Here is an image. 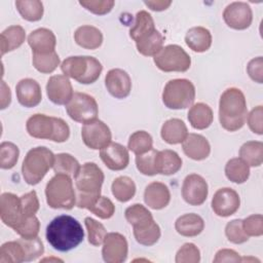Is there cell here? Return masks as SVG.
<instances>
[{"instance_id": "cell-1", "label": "cell", "mask_w": 263, "mask_h": 263, "mask_svg": "<svg viewBox=\"0 0 263 263\" xmlns=\"http://www.w3.org/2000/svg\"><path fill=\"white\" fill-rule=\"evenodd\" d=\"M84 237L81 224L72 216L61 215L46 227V239L57 251L68 252L79 246Z\"/></svg>"}, {"instance_id": "cell-2", "label": "cell", "mask_w": 263, "mask_h": 263, "mask_svg": "<svg viewBox=\"0 0 263 263\" xmlns=\"http://www.w3.org/2000/svg\"><path fill=\"white\" fill-rule=\"evenodd\" d=\"M104 173L95 162H85L75 176L76 205L79 209L90 208L101 196Z\"/></svg>"}, {"instance_id": "cell-3", "label": "cell", "mask_w": 263, "mask_h": 263, "mask_svg": "<svg viewBox=\"0 0 263 263\" xmlns=\"http://www.w3.org/2000/svg\"><path fill=\"white\" fill-rule=\"evenodd\" d=\"M248 116L247 101L243 92L230 87L224 90L219 102V120L221 126L228 132H236L246 123Z\"/></svg>"}, {"instance_id": "cell-4", "label": "cell", "mask_w": 263, "mask_h": 263, "mask_svg": "<svg viewBox=\"0 0 263 263\" xmlns=\"http://www.w3.org/2000/svg\"><path fill=\"white\" fill-rule=\"evenodd\" d=\"M26 128L33 138L50 140L57 143L66 142L70 137V127L65 120L41 113L29 117Z\"/></svg>"}, {"instance_id": "cell-5", "label": "cell", "mask_w": 263, "mask_h": 263, "mask_svg": "<svg viewBox=\"0 0 263 263\" xmlns=\"http://www.w3.org/2000/svg\"><path fill=\"white\" fill-rule=\"evenodd\" d=\"M62 72L79 83L90 84L96 82L103 66L99 60L89 55H75L65 59L61 65Z\"/></svg>"}, {"instance_id": "cell-6", "label": "cell", "mask_w": 263, "mask_h": 263, "mask_svg": "<svg viewBox=\"0 0 263 263\" xmlns=\"http://www.w3.org/2000/svg\"><path fill=\"white\" fill-rule=\"evenodd\" d=\"M55 155L46 147H35L28 151L23 164L22 174L29 185H37L53 166Z\"/></svg>"}, {"instance_id": "cell-7", "label": "cell", "mask_w": 263, "mask_h": 263, "mask_svg": "<svg viewBox=\"0 0 263 263\" xmlns=\"http://www.w3.org/2000/svg\"><path fill=\"white\" fill-rule=\"evenodd\" d=\"M45 196L51 209L71 210L76 205V192L71 177L55 174L46 184Z\"/></svg>"}, {"instance_id": "cell-8", "label": "cell", "mask_w": 263, "mask_h": 263, "mask_svg": "<svg viewBox=\"0 0 263 263\" xmlns=\"http://www.w3.org/2000/svg\"><path fill=\"white\" fill-rule=\"evenodd\" d=\"M194 100L195 87L188 79H172L165 84L162 91V102L168 109H186L193 104Z\"/></svg>"}, {"instance_id": "cell-9", "label": "cell", "mask_w": 263, "mask_h": 263, "mask_svg": "<svg viewBox=\"0 0 263 263\" xmlns=\"http://www.w3.org/2000/svg\"><path fill=\"white\" fill-rule=\"evenodd\" d=\"M156 67L163 72H186L191 65L190 55L179 45L168 44L153 58Z\"/></svg>"}, {"instance_id": "cell-10", "label": "cell", "mask_w": 263, "mask_h": 263, "mask_svg": "<svg viewBox=\"0 0 263 263\" xmlns=\"http://www.w3.org/2000/svg\"><path fill=\"white\" fill-rule=\"evenodd\" d=\"M66 111L71 119L85 124L97 119L99 107L93 97L84 92H74L66 105Z\"/></svg>"}, {"instance_id": "cell-11", "label": "cell", "mask_w": 263, "mask_h": 263, "mask_svg": "<svg viewBox=\"0 0 263 263\" xmlns=\"http://www.w3.org/2000/svg\"><path fill=\"white\" fill-rule=\"evenodd\" d=\"M81 137L85 146L92 150H101L111 143L112 134L106 123L96 119L82 126Z\"/></svg>"}, {"instance_id": "cell-12", "label": "cell", "mask_w": 263, "mask_h": 263, "mask_svg": "<svg viewBox=\"0 0 263 263\" xmlns=\"http://www.w3.org/2000/svg\"><path fill=\"white\" fill-rule=\"evenodd\" d=\"M0 217L2 222L13 230L26 220L18 196L10 192H4L1 194Z\"/></svg>"}, {"instance_id": "cell-13", "label": "cell", "mask_w": 263, "mask_h": 263, "mask_svg": "<svg viewBox=\"0 0 263 263\" xmlns=\"http://www.w3.org/2000/svg\"><path fill=\"white\" fill-rule=\"evenodd\" d=\"M126 238L118 232L107 233L103 241L102 257L106 263H122L127 257Z\"/></svg>"}, {"instance_id": "cell-14", "label": "cell", "mask_w": 263, "mask_h": 263, "mask_svg": "<svg viewBox=\"0 0 263 263\" xmlns=\"http://www.w3.org/2000/svg\"><path fill=\"white\" fill-rule=\"evenodd\" d=\"M223 20L228 27L234 30L248 29L253 21L251 6L241 1L232 2L223 11Z\"/></svg>"}, {"instance_id": "cell-15", "label": "cell", "mask_w": 263, "mask_h": 263, "mask_svg": "<svg viewBox=\"0 0 263 263\" xmlns=\"http://www.w3.org/2000/svg\"><path fill=\"white\" fill-rule=\"evenodd\" d=\"M209 193L206 181L197 174L188 175L182 185V196L190 205L202 204Z\"/></svg>"}, {"instance_id": "cell-16", "label": "cell", "mask_w": 263, "mask_h": 263, "mask_svg": "<svg viewBox=\"0 0 263 263\" xmlns=\"http://www.w3.org/2000/svg\"><path fill=\"white\" fill-rule=\"evenodd\" d=\"M239 204L240 198L238 193L229 187L218 189L212 199V209L219 217L233 215L239 209Z\"/></svg>"}, {"instance_id": "cell-17", "label": "cell", "mask_w": 263, "mask_h": 263, "mask_svg": "<svg viewBox=\"0 0 263 263\" xmlns=\"http://www.w3.org/2000/svg\"><path fill=\"white\" fill-rule=\"evenodd\" d=\"M46 93L49 101L55 105H67L74 95L71 81L66 75L49 77L46 84Z\"/></svg>"}, {"instance_id": "cell-18", "label": "cell", "mask_w": 263, "mask_h": 263, "mask_svg": "<svg viewBox=\"0 0 263 263\" xmlns=\"http://www.w3.org/2000/svg\"><path fill=\"white\" fill-rule=\"evenodd\" d=\"M100 157L105 165L111 171H122L129 162L128 150L121 144L111 142L101 149Z\"/></svg>"}, {"instance_id": "cell-19", "label": "cell", "mask_w": 263, "mask_h": 263, "mask_svg": "<svg viewBox=\"0 0 263 263\" xmlns=\"http://www.w3.org/2000/svg\"><path fill=\"white\" fill-rule=\"evenodd\" d=\"M105 85L109 93L116 99L126 98L132 90L129 75L122 69H111L105 77Z\"/></svg>"}, {"instance_id": "cell-20", "label": "cell", "mask_w": 263, "mask_h": 263, "mask_svg": "<svg viewBox=\"0 0 263 263\" xmlns=\"http://www.w3.org/2000/svg\"><path fill=\"white\" fill-rule=\"evenodd\" d=\"M15 92L18 103L27 108L37 106L42 100L41 87L39 83L32 78L20 80L15 86Z\"/></svg>"}, {"instance_id": "cell-21", "label": "cell", "mask_w": 263, "mask_h": 263, "mask_svg": "<svg viewBox=\"0 0 263 263\" xmlns=\"http://www.w3.org/2000/svg\"><path fill=\"white\" fill-rule=\"evenodd\" d=\"M28 44L32 48V53H50L55 51L57 39L53 32L46 28H39L30 33Z\"/></svg>"}, {"instance_id": "cell-22", "label": "cell", "mask_w": 263, "mask_h": 263, "mask_svg": "<svg viewBox=\"0 0 263 263\" xmlns=\"http://www.w3.org/2000/svg\"><path fill=\"white\" fill-rule=\"evenodd\" d=\"M184 153L193 160H203L211 153V146L209 141L201 135L188 134L182 142Z\"/></svg>"}, {"instance_id": "cell-23", "label": "cell", "mask_w": 263, "mask_h": 263, "mask_svg": "<svg viewBox=\"0 0 263 263\" xmlns=\"http://www.w3.org/2000/svg\"><path fill=\"white\" fill-rule=\"evenodd\" d=\"M171 200V192L168 187L161 182L150 183L144 191L145 203L153 210H161L165 208Z\"/></svg>"}, {"instance_id": "cell-24", "label": "cell", "mask_w": 263, "mask_h": 263, "mask_svg": "<svg viewBox=\"0 0 263 263\" xmlns=\"http://www.w3.org/2000/svg\"><path fill=\"white\" fill-rule=\"evenodd\" d=\"M155 31L156 29L151 14L146 10H140L136 14L134 25L129 29V36L136 43H138L147 39Z\"/></svg>"}, {"instance_id": "cell-25", "label": "cell", "mask_w": 263, "mask_h": 263, "mask_svg": "<svg viewBox=\"0 0 263 263\" xmlns=\"http://www.w3.org/2000/svg\"><path fill=\"white\" fill-rule=\"evenodd\" d=\"M212 34L204 27H193L185 35L186 45L195 52H204L212 45Z\"/></svg>"}, {"instance_id": "cell-26", "label": "cell", "mask_w": 263, "mask_h": 263, "mask_svg": "<svg viewBox=\"0 0 263 263\" xmlns=\"http://www.w3.org/2000/svg\"><path fill=\"white\" fill-rule=\"evenodd\" d=\"M204 228L203 219L197 214H185L179 217L175 222L176 231L186 237L197 236Z\"/></svg>"}, {"instance_id": "cell-27", "label": "cell", "mask_w": 263, "mask_h": 263, "mask_svg": "<svg viewBox=\"0 0 263 263\" xmlns=\"http://www.w3.org/2000/svg\"><path fill=\"white\" fill-rule=\"evenodd\" d=\"M182 166V159L173 150L165 149L157 151L155 157V167L157 174L170 176L176 174Z\"/></svg>"}, {"instance_id": "cell-28", "label": "cell", "mask_w": 263, "mask_h": 263, "mask_svg": "<svg viewBox=\"0 0 263 263\" xmlns=\"http://www.w3.org/2000/svg\"><path fill=\"white\" fill-rule=\"evenodd\" d=\"M161 138L171 145L182 143L188 135V129L183 120L179 118H171L161 126Z\"/></svg>"}, {"instance_id": "cell-29", "label": "cell", "mask_w": 263, "mask_h": 263, "mask_svg": "<svg viewBox=\"0 0 263 263\" xmlns=\"http://www.w3.org/2000/svg\"><path fill=\"white\" fill-rule=\"evenodd\" d=\"M76 43L85 49H97L103 43L102 32L93 26H81L74 33Z\"/></svg>"}, {"instance_id": "cell-30", "label": "cell", "mask_w": 263, "mask_h": 263, "mask_svg": "<svg viewBox=\"0 0 263 263\" xmlns=\"http://www.w3.org/2000/svg\"><path fill=\"white\" fill-rule=\"evenodd\" d=\"M26 39L25 29L18 25L6 28L0 35L1 55L18 48Z\"/></svg>"}, {"instance_id": "cell-31", "label": "cell", "mask_w": 263, "mask_h": 263, "mask_svg": "<svg viewBox=\"0 0 263 263\" xmlns=\"http://www.w3.org/2000/svg\"><path fill=\"white\" fill-rule=\"evenodd\" d=\"M188 120L191 126L195 129L208 128L214 119L213 110L204 103H197L191 106L188 111Z\"/></svg>"}, {"instance_id": "cell-32", "label": "cell", "mask_w": 263, "mask_h": 263, "mask_svg": "<svg viewBox=\"0 0 263 263\" xmlns=\"http://www.w3.org/2000/svg\"><path fill=\"white\" fill-rule=\"evenodd\" d=\"M124 216L134 229L146 228L154 222L152 214L141 203H135L128 206L124 212Z\"/></svg>"}, {"instance_id": "cell-33", "label": "cell", "mask_w": 263, "mask_h": 263, "mask_svg": "<svg viewBox=\"0 0 263 263\" xmlns=\"http://www.w3.org/2000/svg\"><path fill=\"white\" fill-rule=\"evenodd\" d=\"M239 158L249 166H260L263 162V143L260 141H248L239 149Z\"/></svg>"}, {"instance_id": "cell-34", "label": "cell", "mask_w": 263, "mask_h": 263, "mask_svg": "<svg viewBox=\"0 0 263 263\" xmlns=\"http://www.w3.org/2000/svg\"><path fill=\"white\" fill-rule=\"evenodd\" d=\"M225 175L229 181L241 184L250 177V166L241 158H231L225 165Z\"/></svg>"}, {"instance_id": "cell-35", "label": "cell", "mask_w": 263, "mask_h": 263, "mask_svg": "<svg viewBox=\"0 0 263 263\" xmlns=\"http://www.w3.org/2000/svg\"><path fill=\"white\" fill-rule=\"evenodd\" d=\"M111 190L112 194L118 201L126 202L135 196L136 184L129 177L120 176L113 181Z\"/></svg>"}, {"instance_id": "cell-36", "label": "cell", "mask_w": 263, "mask_h": 263, "mask_svg": "<svg viewBox=\"0 0 263 263\" xmlns=\"http://www.w3.org/2000/svg\"><path fill=\"white\" fill-rule=\"evenodd\" d=\"M15 6L22 17L28 22H37L43 16V4L39 0H17Z\"/></svg>"}, {"instance_id": "cell-37", "label": "cell", "mask_w": 263, "mask_h": 263, "mask_svg": "<svg viewBox=\"0 0 263 263\" xmlns=\"http://www.w3.org/2000/svg\"><path fill=\"white\" fill-rule=\"evenodd\" d=\"M55 174H64L69 177H74L77 175L80 164L78 160L69 153H60L54 157V162L52 166Z\"/></svg>"}, {"instance_id": "cell-38", "label": "cell", "mask_w": 263, "mask_h": 263, "mask_svg": "<svg viewBox=\"0 0 263 263\" xmlns=\"http://www.w3.org/2000/svg\"><path fill=\"white\" fill-rule=\"evenodd\" d=\"M127 148L136 155L144 154L153 148V140L150 134L145 130H137L130 135Z\"/></svg>"}, {"instance_id": "cell-39", "label": "cell", "mask_w": 263, "mask_h": 263, "mask_svg": "<svg viewBox=\"0 0 263 263\" xmlns=\"http://www.w3.org/2000/svg\"><path fill=\"white\" fill-rule=\"evenodd\" d=\"M25 261V251L18 240L7 241L0 248V263H21Z\"/></svg>"}, {"instance_id": "cell-40", "label": "cell", "mask_w": 263, "mask_h": 263, "mask_svg": "<svg viewBox=\"0 0 263 263\" xmlns=\"http://www.w3.org/2000/svg\"><path fill=\"white\" fill-rule=\"evenodd\" d=\"M32 54V63L34 68L43 74L52 73L60 65V57L55 51L44 54Z\"/></svg>"}, {"instance_id": "cell-41", "label": "cell", "mask_w": 263, "mask_h": 263, "mask_svg": "<svg viewBox=\"0 0 263 263\" xmlns=\"http://www.w3.org/2000/svg\"><path fill=\"white\" fill-rule=\"evenodd\" d=\"M163 36L159 31H155L147 39L136 43L138 51L145 57H154L163 47Z\"/></svg>"}, {"instance_id": "cell-42", "label": "cell", "mask_w": 263, "mask_h": 263, "mask_svg": "<svg viewBox=\"0 0 263 263\" xmlns=\"http://www.w3.org/2000/svg\"><path fill=\"white\" fill-rule=\"evenodd\" d=\"M18 147L11 142H2L0 145V166L3 170L12 168L18 159Z\"/></svg>"}, {"instance_id": "cell-43", "label": "cell", "mask_w": 263, "mask_h": 263, "mask_svg": "<svg viewBox=\"0 0 263 263\" xmlns=\"http://www.w3.org/2000/svg\"><path fill=\"white\" fill-rule=\"evenodd\" d=\"M161 232L158 224L154 221L151 225L142 229H134V236L136 240L143 246H153L160 238Z\"/></svg>"}, {"instance_id": "cell-44", "label": "cell", "mask_w": 263, "mask_h": 263, "mask_svg": "<svg viewBox=\"0 0 263 263\" xmlns=\"http://www.w3.org/2000/svg\"><path fill=\"white\" fill-rule=\"evenodd\" d=\"M84 224L87 230L88 242L95 247L101 246L107 234V230L105 226L90 217L85 218Z\"/></svg>"}, {"instance_id": "cell-45", "label": "cell", "mask_w": 263, "mask_h": 263, "mask_svg": "<svg viewBox=\"0 0 263 263\" xmlns=\"http://www.w3.org/2000/svg\"><path fill=\"white\" fill-rule=\"evenodd\" d=\"M17 240L21 242V245L25 251V262H30V261L36 260L44 252L43 243L38 236L33 237V238L21 237Z\"/></svg>"}, {"instance_id": "cell-46", "label": "cell", "mask_w": 263, "mask_h": 263, "mask_svg": "<svg viewBox=\"0 0 263 263\" xmlns=\"http://www.w3.org/2000/svg\"><path fill=\"white\" fill-rule=\"evenodd\" d=\"M156 153L157 151L152 148L148 152L136 156V165L140 173L145 176H154L157 174L155 167Z\"/></svg>"}, {"instance_id": "cell-47", "label": "cell", "mask_w": 263, "mask_h": 263, "mask_svg": "<svg viewBox=\"0 0 263 263\" xmlns=\"http://www.w3.org/2000/svg\"><path fill=\"white\" fill-rule=\"evenodd\" d=\"M225 235L230 242L235 245L243 243L249 239V236L242 228V220L240 219L232 220L226 224Z\"/></svg>"}, {"instance_id": "cell-48", "label": "cell", "mask_w": 263, "mask_h": 263, "mask_svg": "<svg viewBox=\"0 0 263 263\" xmlns=\"http://www.w3.org/2000/svg\"><path fill=\"white\" fill-rule=\"evenodd\" d=\"M176 263H198L200 261V252L192 242L184 243L176 254Z\"/></svg>"}, {"instance_id": "cell-49", "label": "cell", "mask_w": 263, "mask_h": 263, "mask_svg": "<svg viewBox=\"0 0 263 263\" xmlns=\"http://www.w3.org/2000/svg\"><path fill=\"white\" fill-rule=\"evenodd\" d=\"M101 219H110L115 213V205L111 199L106 196H100L99 199L87 209Z\"/></svg>"}, {"instance_id": "cell-50", "label": "cell", "mask_w": 263, "mask_h": 263, "mask_svg": "<svg viewBox=\"0 0 263 263\" xmlns=\"http://www.w3.org/2000/svg\"><path fill=\"white\" fill-rule=\"evenodd\" d=\"M40 222L36 216L27 218L14 231L23 238H33L36 237L39 233Z\"/></svg>"}, {"instance_id": "cell-51", "label": "cell", "mask_w": 263, "mask_h": 263, "mask_svg": "<svg viewBox=\"0 0 263 263\" xmlns=\"http://www.w3.org/2000/svg\"><path fill=\"white\" fill-rule=\"evenodd\" d=\"M79 4L95 14L104 15L112 10L115 2L112 0H84L79 1Z\"/></svg>"}, {"instance_id": "cell-52", "label": "cell", "mask_w": 263, "mask_h": 263, "mask_svg": "<svg viewBox=\"0 0 263 263\" xmlns=\"http://www.w3.org/2000/svg\"><path fill=\"white\" fill-rule=\"evenodd\" d=\"M20 199H21L24 217L27 219L32 216H35V214L38 212L39 206H40L36 191L32 190V191L22 195L20 197Z\"/></svg>"}, {"instance_id": "cell-53", "label": "cell", "mask_w": 263, "mask_h": 263, "mask_svg": "<svg viewBox=\"0 0 263 263\" xmlns=\"http://www.w3.org/2000/svg\"><path fill=\"white\" fill-rule=\"evenodd\" d=\"M242 228L248 236H261L263 234V217L255 214L242 220Z\"/></svg>"}, {"instance_id": "cell-54", "label": "cell", "mask_w": 263, "mask_h": 263, "mask_svg": "<svg viewBox=\"0 0 263 263\" xmlns=\"http://www.w3.org/2000/svg\"><path fill=\"white\" fill-rule=\"evenodd\" d=\"M262 115H263L262 106H257L247 116L248 125L254 134H257V135H262L263 134Z\"/></svg>"}, {"instance_id": "cell-55", "label": "cell", "mask_w": 263, "mask_h": 263, "mask_svg": "<svg viewBox=\"0 0 263 263\" xmlns=\"http://www.w3.org/2000/svg\"><path fill=\"white\" fill-rule=\"evenodd\" d=\"M247 72L252 80L258 83L263 81V60L262 57L251 60L247 66Z\"/></svg>"}, {"instance_id": "cell-56", "label": "cell", "mask_w": 263, "mask_h": 263, "mask_svg": "<svg viewBox=\"0 0 263 263\" xmlns=\"http://www.w3.org/2000/svg\"><path fill=\"white\" fill-rule=\"evenodd\" d=\"M215 263L223 262H240L241 258L237 252L231 249H221L216 253V256L213 260Z\"/></svg>"}, {"instance_id": "cell-57", "label": "cell", "mask_w": 263, "mask_h": 263, "mask_svg": "<svg viewBox=\"0 0 263 263\" xmlns=\"http://www.w3.org/2000/svg\"><path fill=\"white\" fill-rule=\"evenodd\" d=\"M1 109H5L11 101V93L10 88L6 85L5 81H1Z\"/></svg>"}, {"instance_id": "cell-58", "label": "cell", "mask_w": 263, "mask_h": 263, "mask_svg": "<svg viewBox=\"0 0 263 263\" xmlns=\"http://www.w3.org/2000/svg\"><path fill=\"white\" fill-rule=\"evenodd\" d=\"M145 5H147L151 10L154 11H162L168 8L172 4V1H164V0H156V1H145Z\"/></svg>"}]
</instances>
